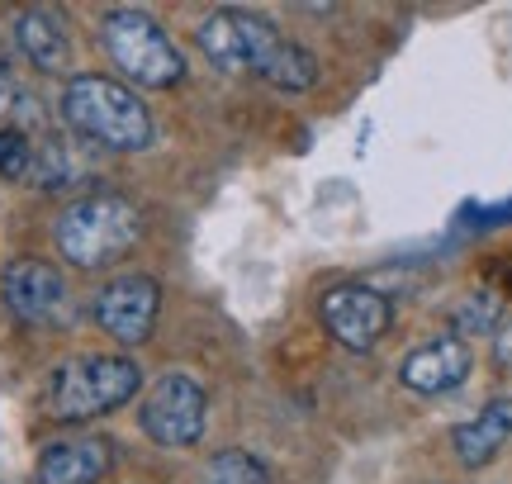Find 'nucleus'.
<instances>
[{"mask_svg": "<svg viewBox=\"0 0 512 484\" xmlns=\"http://www.w3.org/2000/svg\"><path fill=\"white\" fill-rule=\"evenodd\" d=\"M195 48L223 76H256L285 95H304L318 86L323 62L299 38H285L266 15L252 10H214L195 29Z\"/></svg>", "mask_w": 512, "mask_h": 484, "instance_id": "1", "label": "nucleus"}, {"mask_svg": "<svg viewBox=\"0 0 512 484\" xmlns=\"http://www.w3.org/2000/svg\"><path fill=\"white\" fill-rule=\"evenodd\" d=\"M62 124L105 152H147L157 138L152 110H147L138 91L100 72H76L62 86Z\"/></svg>", "mask_w": 512, "mask_h": 484, "instance_id": "2", "label": "nucleus"}, {"mask_svg": "<svg viewBox=\"0 0 512 484\" xmlns=\"http://www.w3.org/2000/svg\"><path fill=\"white\" fill-rule=\"evenodd\" d=\"M143 209L119 190H95L81 195L57 214L53 242L62 261L76 271H105L114 261H124L143 242Z\"/></svg>", "mask_w": 512, "mask_h": 484, "instance_id": "3", "label": "nucleus"}, {"mask_svg": "<svg viewBox=\"0 0 512 484\" xmlns=\"http://www.w3.org/2000/svg\"><path fill=\"white\" fill-rule=\"evenodd\" d=\"M138 390H143V366L133 356H76L53 371L43 404L57 423H86L124 409Z\"/></svg>", "mask_w": 512, "mask_h": 484, "instance_id": "4", "label": "nucleus"}, {"mask_svg": "<svg viewBox=\"0 0 512 484\" xmlns=\"http://www.w3.org/2000/svg\"><path fill=\"white\" fill-rule=\"evenodd\" d=\"M100 43H105L110 62L133 86H143V91H171V86H181V76H185L181 48H176L171 34H166L147 10H138V5H114V10H105V19H100Z\"/></svg>", "mask_w": 512, "mask_h": 484, "instance_id": "5", "label": "nucleus"}, {"mask_svg": "<svg viewBox=\"0 0 512 484\" xmlns=\"http://www.w3.org/2000/svg\"><path fill=\"white\" fill-rule=\"evenodd\" d=\"M143 432L166 451H185L204 437L209 423V390H204L195 375L185 371H166L152 390H147L143 409H138Z\"/></svg>", "mask_w": 512, "mask_h": 484, "instance_id": "6", "label": "nucleus"}, {"mask_svg": "<svg viewBox=\"0 0 512 484\" xmlns=\"http://www.w3.org/2000/svg\"><path fill=\"white\" fill-rule=\"evenodd\" d=\"M318 323L342 352L366 356L394 328V304L366 280H347V285H332L328 295L318 299Z\"/></svg>", "mask_w": 512, "mask_h": 484, "instance_id": "7", "label": "nucleus"}, {"mask_svg": "<svg viewBox=\"0 0 512 484\" xmlns=\"http://www.w3.org/2000/svg\"><path fill=\"white\" fill-rule=\"evenodd\" d=\"M157 314H162V280L147 276V271L114 276L95 295V323L119 347H143L152 328H157Z\"/></svg>", "mask_w": 512, "mask_h": 484, "instance_id": "8", "label": "nucleus"}, {"mask_svg": "<svg viewBox=\"0 0 512 484\" xmlns=\"http://www.w3.org/2000/svg\"><path fill=\"white\" fill-rule=\"evenodd\" d=\"M0 295H5V309L29 323V328H48L67 314V280L53 261L43 257H15L0 276Z\"/></svg>", "mask_w": 512, "mask_h": 484, "instance_id": "9", "label": "nucleus"}, {"mask_svg": "<svg viewBox=\"0 0 512 484\" xmlns=\"http://www.w3.org/2000/svg\"><path fill=\"white\" fill-rule=\"evenodd\" d=\"M475 371V352H470V342H460V337H432V342H422L418 352H408L399 361V385L413 394H451L460 390L465 380Z\"/></svg>", "mask_w": 512, "mask_h": 484, "instance_id": "10", "label": "nucleus"}, {"mask_svg": "<svg viewBox=\"0 0 512 484\" xmlns=\"http://www.w3.org/2000/svg\"><path fill=\"white\" fill-rule=\"evenodd\" d=\"M114 466V447L105 437L48 442L34 466V484H100Z\"/></svg>", "mask_w": 512, "mask_h": 484, "instance_id": "11", "label": "nucleus"}, {"mask_svg": "<svg viewBox=\"0 0 512 484\" xmlns=\"http://www.w3.org/2000/svg\"><path fill=\"white\" fill-rule=\"evenodd\" d=\"M15 48L29 57V67L48 76H62L72 67V38H67V19L48 10V5H24L15 15Z\"/></svg>", "mask_w": 512, "mask_h": 484, "instance_id": "12", "label": "nucleus"}, {"mask_svg": "<svg viewBox=\"0 0 512 484\" xmlns=\"http://www.w3.org/2000/svg\"><path fill=\"white\" fill-rule=\"evenodd\" d=\"M508 442H512V399L508 394L494 399V404H484L470 423H456V432H451V451H456V461L465 470L494 466Z\"/></svg>", "mask_w": 512, "mask_h": 484, "instance_id": "13", "label": "nucleus"}, {"mask_svg": "<svg viewBox=\"0 0 512 484\" xmlns=\"http://www.w3.org/2000/svg\"><path fill=\"white\" fill-rule=\"evenodd\" d=\"M498 323H503V290H494V285H479L470 295H460V304L451 309V337H460V342H470L479 333L494 337Z\"/></svg>", "mask_w": 512, "mask_h": 484, "instance_id": "14", "label": "nucleus"}, {"mask_svg": "<svg viewBox=\"0 0 512 484\" xmlns=\"http://www.w3.org/2000/svg\"><path fill=\"white\" fill-rule=\"evenodd\" d=\"M200 484H271V470H266V461L252 456V451L223 447L204 461Z\"/></svg>", "mask_w": 512, "mask_h": 484, "instance_id": "15", "label": "nucleus"}, {"mask_svg": "<svg viewBox=\"0 0 512 484\" xmlns=\"http://www.w3.org/2000/svg\"><path fill=\"white\" fill-rule=\"evenodd\" d=\"M29 167H34V138L24 129H0V176L29 181Z\"/></svg>", "mask_w": 512, "mask_h": 484, "instance_id": "16", "label": "nucleus"}, {"mask_svg": "<svg viewBox=\"0 0 512 484\" xmlns=\"http://www.w3.org/2000/svg\"><path fill=\"white\" fill-rule=\"evenodd\" d=\"M494 366L512 375V323H503L494 333Z\"/></svg>", "mask_w": 512, "mask_h": 484, "instance_id": "17", "label": "nucleus"}, {"mask_svg": "<svg viewBox=\"0 0 512 484\" xmlns=\"http://www.w3.org/2000/svg\"><path fill=\"white\" fill-rule=\"evenodd\" d=\"M15 100H24V95H19V86L10 81V76L0 72V114H10V110H15Z\"/></svg>", "mask_w": 512, "mask_h": 484, "instance_id": "18", "label": "nucleus"}]
</instances>
